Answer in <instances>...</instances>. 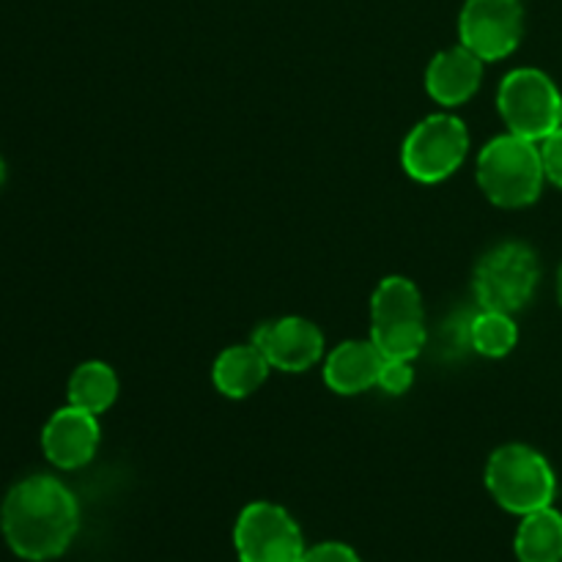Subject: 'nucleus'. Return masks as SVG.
I'll return each mask as SVG.
<instances>
[{"label":"nucleus","mask_w":562,"mask_h":562,"mask_svg":"<svg viewBox=\"0 0 562 562\" xmlns=\"http://www.w3.org/2000/svg\"><path fill=\"white\" fill-rule=\"evenodd\" d=\"M558 300L562 305V263H560V272H558Z\"/></svg>","instance_id":"21"},{"label":"nucleus","mask_w":562,"mask_h":562,"mask_svg":"<svg viewBox=\"0 0 562 562\" xmlns=\"http://www.w3.org/2000/svg\"><path fill=\"white\" fill-rule=\"evenodd\" d=\"M470 151V132L464 121L450 113L423 119L401 146V165L420 184H439L464 165Z\"/></svg>","instance_id":"7"},{"label":"nucleus","mask_w":562,"mask_h":562,"mask_svg":"<svg viewBox=\"0 0 562 562\" xmlns=\"http://www.w3.org/2000/svg\"><path fill=\"white\" fill-rule=\"evenodd\" d=\"M486 488L494 503L516 516L549 508L558 494V477L547 456L530 445H503L486 464Z\"/></svg>","instance_id":"3"},{"label":"nucleus","mask_w":562,"mask_h":562,"mask_svg":"<svg viewBox=\"0 0 562 562\" xmlns=\"http://www.w3.org/2000/svg\"><path fill=\"white\" fill-rule=\"evenodd\" d=\"M239 562H300L305 538L294 516L274 503H250L234 527Z\"/></svg>","instance_id":"8"},{"label":"nucleus","mask_w":562,"mask_h":562,"mask_svg":"<svg viewBox=\"0 0 562 562\" xmlns=\"http://www.w3.org/2000/svg\"><path fill=\"white\" fill-rule=\"evenodd\" d=\"M99 439H102L99 415L69 404L47 420L42 431V448L49 464L58 470H80L97 456Z\"/></svg>","instance_id":"11"},{"label":"nucleus","mask_w":562,"mask_h":562,"mask_svg":"<svg viewBox=\"0 0 562 562\" xmlns=\"http://www.w3.org/2000/svg\"><path fill=\"white\" fill-rule=\"evenodd\" d=\"M0 530L16 558L55 560L71 547L80 530V505L58 477L31 475L5 494Z\"/></svg>","instance_id":"1"},{"label":"nucleus","mask_w":562,"mask_h":562,"mask_svg":"<svg viewBox=\"0 0 562 562\" xmlns=\"http://www.w3.org/2000/svg\"><path fill=\"white\" fill-rule=\"evenodd\" d=\"M384 355L373 340H346L335 346L324 360V382L338 395H360L376 387Z\"/></svg>","instance_id":"13"},{"label":"nucleus","mask_w":562,"mask_h":562,"mask_svg":"<svg viewBox=\"0 0 562 562\" xmlns=\"http://www.w3.org/2000/svg\"><path fill=\"white\" fill-rule=\"evenodd\" d=\"M543 181H547V173H543L541 148L536 140L508 132L481 148L477 184L494 206H530L541 198Z\"/></svg>","instance_id":"2"},{"label":"nucleus","mask_w":562,"mask_h":562,"mask_svg":"<svg viewBox=\"0 0 562 562\" xmlns=\"http://www.w3.org/2000/svg\"><path fill=\"white\" fill-rule=\"evenodd\" d=\"M371 340L390 360H415L428 340L420 289L409 278H384L371 296Z\"/></svg>","instance_id":"4"},{"label":"nucleus","mask_w":562,"mask_h":562,"mask_svg":"<svg viewBox=\"0 0 562 562\" xmlns=\"http://www.w3.org/2000/svg\"><path fill=\"white\" fill-rule=\"evenodd\" d=\"M497 108L514 135L541 143L562 126V93L541 69L521 66L505 75L497 91Z\"/></svg>","instance_id":"6"},{"label":"nucleus","mask_w":562,"mask_h":562,"mask_svg":"<svg viewBox=\"0 0 562 562\" xmlns=\"http://www.w3.org/2000/svg\"><path fill=\"white\" fill-rule=\"evenodd\" d=\"M516 558L519 562H562V514L552 505L521 516L516 530Z\"/></svg>","instance_id":"15"},{"label":"nucleus","mask_w":562,"mask_h":562,"mask_svg":"<svg viewBox=\"0 0 562 562\" xmlns=\"http://www.w3.org/2000/svg\"><path fill=\"white\" fill-rule=\"evenodd\" d=\"M483 64L470 47L459 44L434 55L426 69V91L442 108H459L470 102L483 82Z\"/></svg>","instance_id":"12"},{"label":"nucleus","mask_w":562,"mask_h":562,"mask_svg":"<svg viewBox=\"0 0 562 562\" xmlns=\"http://www.w3.org/2000/svg\"><path fill=\"white\" fill-rule=\"evenodd\" d=\"M3 181H5V162L3 157H0V187H3Z\"/></svg>","instance_id":"22"},{"label":"nucleus","mask_w":562,"mask_h":562,"mask_svg":"<svg viewBox=\"0 0 562 562\" xmlns=\"http://www.w3.org/2000/svg\"><path fill=\"white\" fill-rule=\"evenodd\" d=\"M459 36L483 60H503L525 36L521 0H467L459 16Z\"/></svg>","instance_id":"9"},{"label":"nucleus","mask_w":562,"mask_h":562,"mask_svg":"<svg viewBox=\"0 0 562 562\" xmlns=\"http://www.w3.org/2000/svg\"><path fill=\"white\" fill-rule=\"evenodd\" d=\"M470 346L475 351H481L483 357H505L514 351V346L519 344V327H516L514 316L503 311H483L477 313L470 322Z\"/></svg>","instance_id":"17"},{"label":"nucleus","mask_w":562,"mask_h":562,"mask_svg":"<svg viewBox=\"0 0 562 562\" xmlns=\"http://www.w3.org/2000/svg\"><path fill=\"white\" fill-rule=\"evenodd\" d=\"M541 283V261L525 241H499L483 252L472 274V291L483 311H503L514 316L530 305Z\"/></svg>","instance_id":"5"},{"label":"nucleus","mask_w":562,"mask_h":562,"mask_svg":"<svg viewBox=\"0 0 562 562\" xmlns=\"http://www.w3.org/2000/svg\"><path fill=\"white\" fill-rule=\"evenodd\" d=\"M119 398V376L102 360H88L69 379V404L91 415H102Z\"/></svg>","instance_id":"16"},{"label":"nucleus","mask_w":562,"mask_h":562,"mask_svg":"<svg viewBox=\"0 0 562 562\" xmlns=\"http://www.w3.org/2000/svg\"><path fill=\"white\" fill-rule=\"evenodd\" d=\"M252 344L263 351L269 366L285 373L311 371L324 360V333L302 316H283L256 329Z\"/></svg>","instance_id":"10"},{"label":"nucleus","mask_w":562,"mask_h":562,"mask_svg":"<svg viewBox=\"0 0 562 562\" xmlns=\"http://www.w3.org/2000/svg\"><path fill=\"white\" fill-rule=\"evenodd\" d=\"M269 360L256 344L228 346L212 366V382L225 398H247L267 382Z\"/></svg>","instance_id":"14"},{"label":"nucleus","mask_w":562,"mask_h":562,"mask_svg":"<svg viewBox=\"0 0 562 562\" xmlns=\"http://www.w3.org/2000/svg\"><path fill=\"white\" fill-rule=\"evenodd\" d=\"M538 148H541V162L547 181H552L554 187L562 190V126L554 130L549 137H543V140L538 143Z\"/></svg>","instance_id":"19"},{"label":"nucleus","mask_w":562,"mask_h":562,"mask_svg":"<svg viewBox=\"0 0 562 562\" xmlns=\"http://www.w3.org/2000/svg\"><path fill=\"white\" fill-rule=\"evenodd\" d=\"M415 382V368H412V360H390L384 357L382 373H379V384L387 395H404L406 390Z\"/></svg>","instance_id":"18"},{"label":"nucleus","mask_w":562,"mask_h":562,"mask_svg":"<svg viewBox=\"0 0 562 562\" xmlns=\"http://www.w3.org/2000/svg\"><path fill=\"white\" fill-rule=\"evenodd\" d=\"M300 562H360L357 552L346 543L338 541H327V543H316V547L305 549Z\"/></svg>","instance_id":"20"}]
</instances>
